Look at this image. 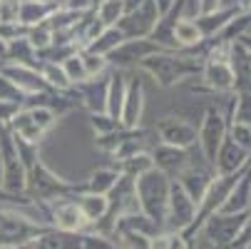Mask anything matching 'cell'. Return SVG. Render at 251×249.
<instances>
[{"label": "cell", "instance_id": "6da1fadb", "mask_svg": "<svg viewBox=\"0 0 251 249\" xmlns=\"http://www.w3.org/2000/svg\"><path fill=\"white\" fill-rule=\"evenodd\" d=\"M169 177L159 169H150L139 174L134 180V192H137V204L142 215L150 217L154 224L167 222V202H169Z\"/></svg>", "mask_w": 251, "mask_h": 249}, {"label": "cell", "instance_id": "7a4b0ae2", "mask_svg": "<svg viewBox=\"0 0 251 249\" xmlns=\"http://www.w3.org/2000/svg\"><path fill=\"white\" fill-rule=\"evenodd\" d=\"M139 65H142V70H147L162 87H169V85L179 83L182 78H189V75L201 70V65L194 57H172V55H152L147 60H142Z\"/></svg>", "mask_w": 251, "mask_h": 249}, {"label": "cell", "instance_id": "3957f363", "mask_svg": "<svg viewBox=\"0 0 251 249\" xmlns=\"http://www.w3.org/2000/svg\"><path fill=\"white\" fill-rule=\"evenodd\" d=\"M70 187L67 185H62L57 177L40 162V157L35 160L30 167H27V185H25V197L30 199V202H52V197H57V194H62V192H67Z\"/></svg>", "mask_w": 251, "mask_h": 249}, {"label": "cell", "instance_id": "277c9868", "mask_svg": "<svg viewBox=\"0 0 251 249\" xmlns=\"http://www.w3.org/2000/svg\"><path fill=\"white\" fill-rule=\"evenodd\" d=\"M249 215H211L209 220H204V234L206 239L217 247V249H224V247H234L236 237L241 234L244 229V222H246Z\"/></svg>", "mask_w": 251, "mask_h": 249}, {"label": "cell", "instance_id": "5b68a950", "mask_svg": "<svg viewBox=\"0 0 251 249\" xmlns=\"http://www.w3.org/2000/svg\"><path fill=\"white\" fill-rule=\"evenodd\" d=\"M197 215V204L187 197V192L179 187V182L169 185V202H167V224L172 229L184 232L194 222Z\"/></svg>", "mask_w": 251, "mask_h": 249}, {"label": "cell", "instance_id": "8992f818", "mask_svg": "<svg viewBox=\"0 0 251 249\" xmlns=\"http://www.w3.org/2000/svg\"><path fill=\"white\" fill-rule=\"evenodd\" d=\"M157 132H159L164 145L176 147V150H189L194 142H199L197 127L189 125L187 120H179V117H164L157 125Z\"/></svg>", "mask_w": 251, "mask_h": 249}, {"label": "cell", "instance_id": "52a82bcc", "mask_svg": "<svg viewBox=\"0 0 251 249\" xmlns=\"http://www.w3.org/2000/svg\"><path fill=\"white\" fill-rule=\"evenodd\" d=\"M224 137H226L224 117H222L217 110H206L204 125H201V132H199V142H201V150H204L206 162L214 165V157H217V152H219V147H222Z\"/></svg>", "mask_w": 251, "mask_h": 249}, {"label": "cell", "instance_id": "ba28073f", "mask_svg": "<svg viewBox=\"0 0 251 249\" xmlns=\"http://www.w3.org/2000/svg\"><path fill=\"white\" fill-rule=\"evenodd\" d=\"M204 78H206V85L214 90H234V85H236L231 62L222 50H211L206 67H204Z\"/></svg>", "mask_w": 251, "mask_h": 249}, {"label": "cell", "instance_id": "9c48e42d", "mask_svg": "<svg viewBox=\"0 0 251 249\" xmlns=\"http://www.w3.org/2000/svg\"><path fill=\"white\" fill-rule=\"evenodd\" d=\"M246 160H249V152L241 150L234 139L224 137L217 157H214V167H217V174H219V177H226V174L241 172V169L246 167Z\"/></svg>", "mask_w": 251, "mask_h": 249}, {"label": "cell", "instance_id": "30bf717a", "mask_svg": "<svg viewBox=\"0 0 251 249\" xmlns=\"http://www.w3.org/2000/svg\"><path fill=\"white\" fill-rule=\"evenodd\" d=\"M159 53V43H147V40H125L122 45H117L110 57L115 65H132V62H142L152 55Z\"/></svg>", "mask_w": 251, "mask_h": 249}, {"label": "cell", "instance_id": "8fae6325", "mask_svg": "<svg viewBox=\"0 0 251 249\" xmlns=\"http://www.w3.org/2000/svg\"><path fill=\"white\" fill-rule=\"evenodd\" d=\"M152 162H154V169H159V172H164V174L176 172V177L192 165L187 150H176V147H169V145L157 147V150L152 152Z\"/></svg>", "mask_w": 251, "mask_h": 249}, {"label": "cell", "instance_id": "7c38bea8", "mask_svg": "<svg viewBox=\"0 0 251 249\" xmlns=\"http://www.w3.org/2000/svg\"><path fill=\"white\" fill-rule=\"evenodd\" d=\"M139 117H142V85H139V80H134L132 85H129V90L125 92V102H122V115H120V120L125 122V127H134L137 122H139Z\"/></svg>", "mask_w": 251, "mask_h": 249}, {"label": "cell", "instance_id": "4fadbf2b", "mask_svg": "<svg viewBox=\"0 0 251 249\" xmlns=\"http://www.w3.org/2000/svg\"><path fill=\"white\" fill-rule=\"evenodd\" d=\"M75 202H77L80 212L85 215V220L90 224H100V220L107 215V197H100V194H90L87 192V194L77 197Z\"/></svg>", "mask_w": 251, "mask_h": 249}, {"label": "cell", "instance_id": "5bb4252c", "mask_svg": "<svg viewBox=\"0 0 251 249\" xmlns=\"http://www.w3.org/2000/svg\"><path fill=\"white\" fill-rule=\"evenodd\" d=\"M122 102H125V78L122 75H115L112 83L107 85V102H104V110H107V117H112L120 122V115H122Z\"/></svg>", "mask_w": 251, "mask_h": 249}, {"label": "cell", "instance_id": "9a60e30c", "mask_svg": "<svg viewBox=\"0 0 251 249\" xmlns=\"http://www.w3.org/2000/svg\"><path fill=\"white\" fill-rule=\"evenodd\" d=\"M201 30L197 28V23H189V20H176L174 28H172V40L174 45H199L201 43Z\"/></svg>", "mask_w": 251, "mask_h": 249}, {"label": "cell", "instance_id": "2e32d148", "mask_svg": "<svg viewBox=\"0 0 251 249\" xmlns=\"http://www.w3.org/2000/svg\"><path fill=\"white\" fill-rule=\"evenodd\" d=\"M117 180H120V174L115 169H100V172L92 174V180L87 185V192L104 197V194H110V190L117 185Z\"/></svg>", "mask_w": 251, "mask_h": 249}, {"label": "cell", "instance_id": "e0dca14e", "mask_svg": "<svg viewBox=\"0 0 251 249\" xmlns=\"http://www.w3.org/2000/svg\"><path fill=\"white\" fill-rule=\"evenodd\" d=\"M97 15H100V23L107 28L120 20L122 15V0H104V3L97 8Z\"/></svg>", "mask_w": 251, "mask_h": 249}, {"label": "cell", "instance_id": "ac0fdd59", "mask_svg": "<svg viewBox=\"0 0 251 249\" xmlns=\"http://www.w3.org/2000/svg\"><path fill=\"white\" fill-rule=\"evenodd\" d=\"M65 75H67V80L70 83H82V80H87V73H85V65H82V57H70L67 62H65Z\"/></svg>", "mask_w": 251, "mask_h": 249}, {"label": "cell", "instance_id": "d6986e66", "mask_svg": "<svg viewBox=\"0 0 251 249\" xmlns=\"http://www.w3.org/2000/svg\"><path fill=\"white\" fill-rule=\"evenodd\" d=\"M43 80H48V83L55 85V87H67V85H70L65 70H62V67H55L52 62H48V65L43 67Z\"/></svg>", "mask_w": 251, "mask_h": 249}, {"label": "cell", "instance_id": "ffe728a7", "mask_svg": "<svg viewBox=\"0 0 251 249\" xmlns=\"http://www.w3.org/2000/svg\"><path fill=\"white\" fill-rule=\"evenodd\" d=\"M82 65H85L87 80H90V78H95L97 73H102V70H104V60H102L100 55H92V53L82 55Z\"/></svg>", "mask_w": 251, "mask_h": 249}, {"label": "cell", "instance_id": "44dd1931", "mask_svg": "<svg viewBox=\"0 0 251 249\" xmlns=\"http://www.w3.org/2000/svg\"><path fill=\"white\" fill-rule=\"evenodd\" d=\"M82 249H115V247L102 237H82Z\"/></svg>", "mask_w": 251, "mask_h": 249}, {"label": "cell", "instance_id": "7402d4cb", "mask_svg": "<svg viewBox=\"0 0 251 249\" xmlns=\"http://www.w3.org/2000/svg\"><path fill=\"white\" fill-rule=\"evenodd\" d=\"M217 8H219V0H201V3H199V13L204 18L211 15V13H217Z\"/></svg>", "mask_w": 251, "mask_h": 249}, {"label": "cell", "instance_id": "603a6c76", "mask_svg": "<svg viewBox=\"0 0 251 249\" xmlns=\"http://www.w3.org/2000/svg\"><path fill=\"white\" fill-rule=\"evenodd\" d=\"M32 244H18V247H3V244H0V249H32Z\"/></svg>", "mask_w": 251, "mask_h": 249}, {"label": "cell", "instance_id": "cb8c5ba5", "mask_svg": "<svg viewBox=\"0 0 251 249\" xmlns=\"http://www.w3.org/2000/svg\"><path fill=\"white\" fill-rule=\"evenodd\" d=\"M3 169H5V165H3V157H0V185H3Z\"/></svg>", "mask_w": 251, "mask_h": 249}]
</instances>
